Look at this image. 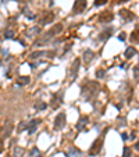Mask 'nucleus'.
Listing matches in <instances>:
<instances>
[{"label": "nucleus", "mask_w": 139, "mask_h": 157, "mask_svg": "<svg viewBox=\"0 0 139 157\" xmlns=\"http://www.w3.org/2000/svg\"><path fill=\"white\" fill-rule=\"evenodd\" d=\"M61 29H63V25L61 24H56V25H53L52 26V29H49L47 32L43 35V38L40 40H38V42L35 43V46H38V45H43V43H47L52 38H54L56 35H59L60 32H61Z\"/></svg>", "instance_id": "f257e3e1"}, {"label": "nucleus", "mask_w": 139, "mask_h": 157, "mask_svg": "<svg viewBox=\"0 0 139 157\" xmlns=\"http://www.w3.org/2000/svg\"><path fill=\"white\" fill-rule=\"evenodd\" d=\"M66 120H67L66 113H60V114L56 117V120H54V129H57V131L63 129L64 127H66Z\"/></svg>", "instance_id": "f03ea898"}, {"label": "nucleus", "mask_w": 139, "mask_h": 157, "mask_svg": "<svg viewBox=\"0 0 139 157\" xmlns=\"http://www.w3.org/2000/svg\"><path fill=\"white\" fill-rule=\"evenodd\" d=\"M85 8H86V0H77L74 3L72 11H74V14H81Z\"/></svg>", "instance_id": "7ed1b4c3"}, {"label": "nucleus", "mask_w": 139, "mask_h": 157, "mask_svg": "<svg viewBox=\"0 0 139 157\" xmlns=\"http://www.w3.org/2000/svg\"><path fill=\"white\" fill-rule=\"evenodd\" d=\"M101 145H103V139H101V138L96 139V141L93 142V145H92V147H90V150H89V154H90V156L97 154V153L100 152V149H101Z\"/></svg>", "instance_id": "20e7f679"}, {"label": "nucleus", "mask_w": 139, "mask_h": 157, "mask_svg": "<svg viewBox=\"0 0 139 157\" xmlns=\"http://www.w3.org/2000/svg\"><path fill=\"white\" fill-rule=\"evenodd\" d=\"M111 20H113V14H111L110 11H103L99 15V21L100 22H110Z\"/></svg>", "instance_id": "39448f33"}, {"label": "nucleus", "mask_w": 139, "mask_h": 157, "mask_svg": "<svg viewBox=\"0 0 139 157\" xmlns=\"http://www.w3.org/2000/svg\"><path fill=\"white\" fill-rule=\"evenodd\" d=\"M39 120H38V118H36V120H32L31 122H29V124H28V135H32L33 134V132H35L36 131V128H38V124H39Z\"/></svg>", "instance_id": "423d86ee"}, {"label": "nucleus", "mask_w": 139, "mask_h": 157, "mask_svg": "<svg viewBox=\"0 0 139 157\" xmlns=\"http://www.w3.org/2000/svg\"><path fill=\"white\" fill-rule=\"evenodd\" d=\"M79 64H81L79 59H77L75 61H74V64L71 66V77H72V78H75V77H77L78 70H79Z\"/></svg>", "instance_id": "0eeeda50"}, {"label": "nucleus", "mask_w": 139, "mask_h": 157, "mask_svg": "<svg viewBox=\"0 0 139 157\" xmlns=\"http://www.w3.org/2000/svg\"><path fill=\"white\" fill-rule=\"evenodd\" d=\"M11 131H13V124H10V122H7V124L4 125V128H3L2 136H3V138H8V136L11 135Z\"/></svg>", "instance_id": "6e6552de"}, {"label": "nucleus", "mask_w": 139, "mask_h": 157, "mask_svg": "<svg viewBox=\"0 0 139 157\" xmlns=\"http://www.w3.org/2000/svg\"><path fill=\"white\" fill-rule=\"evenodd\" d=\"M53 20H54V14H53V13H45V17L40 20V24H42V25H46V24L52 22Z\"/></svg>", "instance_id": "1a4fd4ad"}, {"label": "nucleus", "mask_w": 139, "mask_h": 157, "mask_svg": "<svg viewBox=\"0 0 139 157\" xmlns=\"http://www.w3.org/2000/svg\"><path fill=\"white\" fill-rule=\"evenodd\" d=\"M93 57H95V53L92 52V50H85V52H84V63L89 64Z\"/></svg>", "instance_id": "9d476101"}, {"label": "nucleus", "mask_w": 139, "mask_h": 157, "mask_svg": "<svg viewBox=\"0 0 139 157\" xmlns=\"http://www.w3.org/2000/svg\"><path fill=\"white\" fill-rule=\"evenodd\" d=\"M120 15L123 17L124 20H127V21H132V20L135 18V15L132 14L131 11H128V10H121V11H120Z\"/></svg>", "instance_id": "9b49d317"}, {"label": "nucleus", "mask_w": 139, "mask_h": 157, "mask_svg": "<svg viewBox=\"0 0 139 157\" xmlns=\"http://www.w3.org/2000/svg\"><path fill=\"white\" fill-rule=\"evenodd\" d=\"M68 157H82V153L75 147H71L68 150Z\"/></svg>", "instance_id": "f8f14e48"}, {"label": "nucleus", "mask_w": 139, "mask_h": 157, "mask_svg": "<svg viewBox=\"0 0 139 157\" xmlns=\"http://www.w3.org/2000/svg\"><path fill=\"white\" fill-rule=\"evenodd\" d=\"M135 53L136 52H135L134 47H128V49L125 50V57H127V59H132V57L135 56Z\"/></svg>", "instance_id": "ddd939ff"}, {"label": "nucleus", "mask_w": 139, "mask_h": 157, "mask_svg": "<svg viewBox=\"0 0 139 157\" xmlns=\"http://www.w3.org/2000/svg\"><path fill=\"white\" fill-rule=\"evenodd\" d=\"M17 84L18 85H28L29 84V77H20L17 79Z\"/></svg>", "instance_id": "4468645a"}, {"label": "nucleus", "mask_w": 139, "mask_h": 157, "mask_svg": "<svg viewBox=\"0 0 139 157\" xmlns=\"http://www.w3.org/2000/svg\"><path fill=\"white\" fill-rule=\"evenodd\" d=\"M86 122H88V117H84V118H81V120H79V122H78V125H77V128L81 131V129H82L84 127H85V124H86Z\"/></svg>", "instance_id": "2eb2a0df"}, {"label": "nucleus", "mask_w": 139, "mask_h": 157, "mask_svg": "<svg viewBox=\"0 0 139 157\" xmlns=\"http://www.w3.org/2000/svg\"><path fill=\"white\" fill-rule=\"evenodd\" d=\"M110 33H111V29H107L106 32H101V33H100V39H101V40L108 39V38H110Z\"/></svg>", "instance_id": "dca6fc26"}, {"label": "nucleus", "mask_w": 139, "mask_h": 157, "mask_svg": "<svg viewBox=\"0 0 139 157\" xmlns=\"http://www.w3.org/2000/svg\"><path fill=\"white\" fill-rule=\"evenodd\" d=\"M45 54H46V52H33L29 57H31V59H39V57L45 56Z\"/></svg>", "instance_id": "f3484780"}, {"label": "nucleus", "mask_w": 139, "mask_h": 157, "mask_svg": "<svg viewBox=\"0 0 139 157\" xmlns=\"http://www.w3.org/2000/svg\"><path fill=\"white\" fill-rule=\"evenodd\" d=\"M40 32V29H39V26H35V28H31L26 32V36H33L32 33H39Z\"/></svg>", "instance_id": "a211bd4d"}, {"label": "nucleus", "mask_w": 139, "mask_h": 157, "mask_svg": "<svg viewBox=\"0 0 139 157\" xmlns=\"http://www.w3.org/2000/svg\"><path fill=\"white\" fill-rule=\"evenodd\" d=\"M4 38H6V39H13V38H14V31H11V29L6 31Z\"/></svg>", "instance_id": "6ab92c4d"}, {"label": "nucleus", "mask_w": 139, "mask_h": 157, "mask_svg": "<svg viewBox=\"0 0 139 157\" xmlns=\"http://www.w3.org/2000/svg\"><path fill=\"white\" fill-rule=\"evenodd\" d=\"M22 154H24V149L17 147V149L14 150V156H15V157H22Z\"/></svg>", "instance_id": "aec40b11"}, {"label": "nucleus", "mask_w": 139, "mask_h": 157, "mask_svg": "<svg viewBox=\"0 0 139 157\" xmlns=\"http://www.w3.org/2000/svg\"><path fill=\"white\" fill-rule=\"evenodd\" d=\"M31 157H40V152L36 147H33L31 150Z\"/></svg>", "instance_id": "412c9836"}, {"label": "nucleus", "mask_w": 139, "mask_h": 157, "mask_svg": "<svg viewBox=\"0 0 139 157\" xmlns=\"http://www.w3.org/2000/svg\"><path fill=\"white\" fill-rule=\"evenodd\" d=\"M108 0H95V6H104Z\"/></svg>", "instance_id": "4be33fe9"}, {"label": "nucleus", "mask_w": 139, "mask_h": 157, "mask_svg": "<svg viewBox=\"0 0 139 157\" xmlns=\"http://www.w3.org/2000/svg\"><path fill=\"white\" fill-rule=\"evenodd\" d=\"M38 110H45L46 108V103H36V106H35Z\"/></svg>", "instance_id": "5701e85b"}, {"label": "nucleus", "mask_w": 139, "mask_h": 157, "mask_svg": "<svg viewBox=\"0 0 139 157\" xmlns=\"http://www.w3.org/2000/svg\"><path fill=\"white\" fill-rule=\"evenodd\" d=\"M104 75H106V71H104V70H99V71L96 72V77H97V78H103Z\"/></svg>", "instance_id": "b1692460"}, {"label": "nucleus", "mask_w": 139, "mask_h": 157, "mask_svg": "<svg viewBox=\"0 0 139 157\" xmlns=\"http://www.w3.org/2000/svg\"><path fill=\"white\" fill-rule=\"evenodd\" d=\"M123 157H131V150L128 147H124V156Z\"/></svg>", "instance_id": "393cba45"}, {"label": "nucleus", "mask_w": 139, "mask_h": 157, "mask_svg": "<svg viewBox=\"0 0 139 157\" xmlns=\"http://www.w3.org/2000/svg\"><path fill=\"white\" fill-rule=\"evenodd\" d=\"M134 75H135V78H139V66L134 68Z\"/></svg>", "instance_id": "a878e982"}, {"label": "nucleus", "mask_w": 139, "mask_h": 157, "mask_svg": "<svg viewBox=\"0 0 139 157\" xmlns=\"http://www.w3.org/2000/svg\"><path fill=\"white\" fill-rule=\"evenodd\" d=\"M25 127L28 128V124H26V122H21V124H20V127H18V131H22Z\"/></svg>", "instance_id": "bb28decb"}, {"label": "nucleus", "mask_w": 139, "mask_h": 157, "mask_svg": "<svg viewBox=\"0 0 139 157\" xmlns=\"http://www.w3.org/2000/svg\"><path fill=\"white\" fill-rule=\"evenodd\" d=\"M121 138H123L124 141H127V139H128V135H127V134H123V136H121Z\"/></svg>", "instance_id": "cd10ccee"}, {"label": "nucleus", "mask_w": 139, "mask_h": 157, "mask_svg": "<svg viewBox=\"0 0 139 157\" xmlns=\"http://www.w3.org/2000/svg\"><path fill=\"white\" fill-rule=\"evenodd\" d=\"M124 35H125V33H121V35H120V40H124V39H125Z\"/></svg>", "instance_id": "c85d7f7f"}, {"label": "nucleus", "mask_w": 139, "mask_h": 157, "mask_svg": "<svg viewBox=\"0 0 139 157\" xmlns=\"http://www.w3.org/2000/svg\"><path fill=\"white\" fill-rule=\"evenodd\" d=\"M125 2H128V0H116V3H125Z\"/></svg>", "instance_id": "c756f323"}, {"label": "nucleus", "mask_w": 139, "mask_h": 157, "mask_svg": "<svg viewBox=\"0 0 139 157\" xmlns=\"http://www.w3.org/2000/svg\"><path fill=\"white\" fill-rule=\"evenodd\" d=\"M135 149H136V150H139V143H136V145H135Z\"/></svg>", "instance_id": "7c9ffc66"}]
</instances>
